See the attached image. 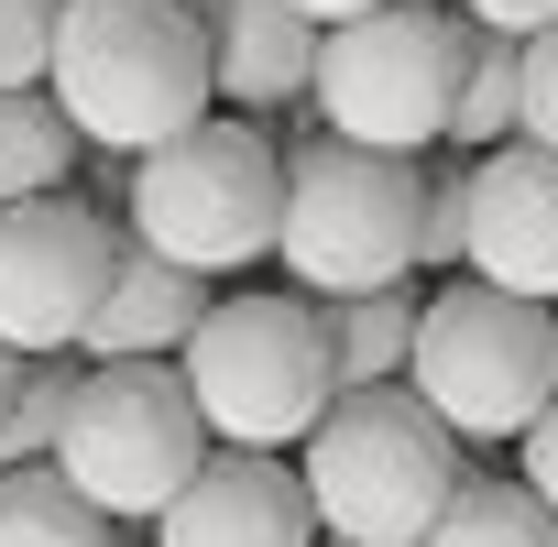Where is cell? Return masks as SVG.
<instances>
[{"instance_id":"6da1fadb","label":"cell","mask_w":558,"mask_h":547,"mask_svg":"<svg viewBox=\"0 0 558 547\" xmlns=\"http://www.w3.org/2000/svg\"><path fill=\"white\" fill-rule=\"evenodd\" d=\"M307 460V503H318V536L329 547H395V536H427V514L449 503V482L471 471L449 416L384 373V384H340L318 405V427L296 438Z\"/></svg>"},{"instance_id":"7a4b0ae2","label":"cell","mask_w":558,"mask_h":547,"mask_svg":"<svg viewBox=\"0 0 558 547\" xmlns=\"http://www.w3.org/2000/svg\"><path fill=\"white\" fill-rule=\"evenodd\" d=\"M45 88L121 165L143 143L186 132L219 99L208 88V34H197L186 0H66V12H56V56H45Z\"/></svg>"},{"instance_id":"3957f363","label":"cell","mask_w":558,"mask_h":547,"mask_svg":"<svg viewBox=\"0 0 558 547\" xmlns=\"http://www.w3.org/2000/svg\"><path fill=\"white\" fill-rule=\"evenodd\" d=\"M405 384L449 416L460 449H504V438H525V416L558 394V318H547V296L482 285V274H460V285L416 296Z\"/></svg>"},{"instance_id":"277c9868","label":"cell","mask_w":558,"mask_h":547,"mask_svg":"<svg viewBox=\"0 0 558 547\" xmlns=\"http://www.w3.org/2000/svg\"><path fill=\"white\" fill-rule=\"evenodd\" d=\"M175 373H186L208 438H230V449H296L318 427V405L340 394L329 318H318L307 285L296 296H230V307L208 296V318L186 329Z\"/></svg>"},{"instance_id":"5b68a950","label":"cell","mask_w":558,"mask_h":547,"mask_svg":"<svg viewBox=\"0 0 558 547\" xmlns=\"http://www.w3.org/2000/svg\"><path fill=\"white\" fill-rule=\"evenodd\" d=\"M460 56H471L460 12H438V0H373L351 23H318L307 110H318V132H351L373 154H427V143H449Z\"/></svg>"},{"instance_id":"8992f818","label":"cell","mask_w":558,"mask_h":547,"mask_svg":"<svg viewBox=\"0 0 558 547\" xmlns=\"http://www.w3.org/2000/svg\"><path fill=\"white\" fill-rule=\"evenodd\" d=\"M274 208H286V154L252 132V110H197L186 132L132 154V241L197 263V274H241L274 252Z\"/></svg>"},{"instance_id":"52a82bcc","label":"cell","mask_w":558,"mask_h":547,"mask_svg":"<svg viewBox=\"0 0 558 547\" xmlns=\"http://www.w3.org/2000/svg\"><path fill=\"white\" fill-rule=\"evenodd\" d=\"M416 175H427V154H373L351 132H307L286 154V208H274L286 274L307 296L416 274Z\"/></svg>"},{"instance_id":"ba28073f","label":"cell","mask_w":558,"mask_h":547,"mask_svg":"<svg viewBox=\"0 0 558 547\" xmlns=\"http://www.w3.org/2000/svg\"><path fill=\"white\" fill-rule=\"evenodd\" d=\"M208 460V416L186 394V373L165 351H121V362H88L77 394H66V427H56V471L121 514V525H154L165 493Z\"/></svg>"},{"instance_id":"9c48e42d","label":"cell","mask_w":558,"mask_h":547,"mask_svg":"<svg viewBox=\"0 0 558 547\" xmlns=\"http://www.w3.org/2000/svg\"><path fill=\"white\" fill-rule=\"evenodd\" d=\"M121 219L77 186L45 197H0V340L12 351H77L99 285H110Z\"/></svg>"},{"instance_id":"30bf717a","label":"cell","mask_w":558,"mask_h":547,"mask_svg":"<svg viewBox=\"0 0 558 547\" xmlns=\"http://www.w3.org/2000/svg\"><path fill=\"white\" fill-rule=\"evenodd\" d=\"M154 547H318L307 471H296L286 449H230V438H208V460L165 493Z\"/></svg>"},{"instance_id":"8fae6325","label":"cell","mask_w":558,"mask_h":547,"mask_svg":"<svg viewBox=\"0 0 558 547\" xmlns=\"http://www.w3.org/2000/svg\"><path fill=\"white\" fill-rule=\"evenodd\" d=\"M460 274L558 307V143L504 132L493 154H471V241H460Z\"/></svg>"},{"instance_id":"7c38bea8","label":"cell","mask_w":558,"mask_h":547,"mask_svg":"<svg viewBox=\"0 0 558 547\" xmlns=\"http://www.w3.org/2000/svg\"><path fill=\"white\" fill-rule=\"evenodd\" d=\"M197 34H208V88L230 110H286L307 99V66H318V23L296 12V0H186Z\"/></svg>"},{"instance_id":"4fadbf2b","label":"cell","mask_w":558,"mask_h":547,"mask_svg":"<svg viewBox=\"0 0 558 547\" xmlns=\"http://www.w3.org/2000/svg\"><path fill=\"white\" fill-rule=\"evenodd\" d=\"M208 296H219V274H197V263H175V252H154V241H132L121 230V252H110V285H99V307H88V329H77V351L88 362H121V351H186V329L208 318Z\"/></svg>"},{"instance_id":"5bb4252c","label":"cell","mask_w":558,"mask_h":547,"mask_svg":"<svg viewBox=\"0 0 558 547\" xmlns=\"http://www.w3.org/2000/svg\"><path fill=\"white\" fill-rule=\"evenodd\" d=\"M0 547H121V514H99L56 460L0 471Z\"/></svg>"},{"instance_id":"9a60e30c","label":"cell","mask_w":558,"mask_h":547,"mask_svg":"<svg viewBox=\"0 0 558 547\" xmlns=\"http://www.w3.org/2000/svg\"><path fill=\"white\" fill-rule=\"evenodd\" d=\"M77 154H88V132L66 121V99H56L45 77L0 88V197H45V186H66Z\"/></svg>"},{"instance_id":"2e32d148","label":"cell","mask_w":558,"mask_h":547,"mask_svg":"<svg viewBox=\"0 0 558 547\" xmlns=\"http://www.w3.org/2000/svg\"><path fill=\"white\" fill-rule=\"evenodd\" d=\"M318 318H329V362H340V384H384V373H405V351H416V285H405V274H395V285L318 296Z\"/></svg>"},{"instance_id":"e0dca14e","label":"cell","mask_w":558,"mask_h":547,"mask_svg":"<svg viewBox=\"0 0 558 547\" xmlns=\"http://www.w3.org/2000/svg\"><path fill=\"white\" fill-rule=\"evenodd\" d=\"M416 547H558V514L536 503V482H482V471H460Z\"/></svg>"},{"instance_id":"ac0fdd59","label":"cell","mask_w":558,"mask_h":547,"mask_svg":"<svg viewBox=\"0 0 558 547\" xmlns=\"http://www.w3.org/2000/svg\"><path fill=\"white\" fill-rule=\"evenodd\" d=\"M77 373H88V351H23L12 362V394H0V471H12V460H56Z\"/></svg>"},{"instance_id":"d6986e66","label":"cell","mask_w":558,"mask_h":547,"mask_svg":"<svg viewBox=\"0 0 558 547\" xmlns=\"http://www.w3.org/2000/svg\"><path fill=\"white\" fill-rule=\"evenodd\" d=\"M514 45L525 34H482L471 23V56H460V88H449V143L460 154H493L514 132Z\"/></svg>"},{"instance_id":"ffe728a7","label":"cell","mask_w":558,"mask_h":547,"mask_svg":"<svg viewBox=\"0 0 558 547\" xmlns=\"http://www.w3.org/2000/svg\"><path fill=\"white\" fill-rule=\"evenodd\" d=\"M460 241H471V154L427 143V175H416V263L460 274Z\"/></svg>"},{"instance_id":"44dd1931","label":"cell","mask_w":558,"mask_h":547,"mask_svg":"<svg viewBox=\"0 0 558 547\" xmlns=\"http://www.w3.org/2000/svg\"><path fill=\"white\" fill-rule=\"evenodd\" d=\"M514 132L525 143H558V23H536L514 45Z\"/></svg>"},{"instance_id":"7402d4cb","label":"cell","mask_w":558,"mask_h":547,"mask_svg":"<svg viewBox=\"0 0 558 547\" xmlns=\"http://www.w3.org/2000/svg\"><path fill=\"white\" fill-rule=\"evenodd\" d=\"M56 12H66V0H0V88L45 77V56H56Z\"/></svg>"},{"instance_id":"603a6c76","label":"cell","mask_w":558,"mask_h":547,"mask_svg":"<svg viewBox=\"0 0 558 547\" xmlns=\"http://www.w3.org/2000/svg\"><path fill=\"white\" fill-rule=\"evenodd\" d=\"M514 449H525V482H536V503L558 514V394L525 416V438H514Z\"/></svg>"},{"instance_id":"cb8c5ba5","label":"cell","mask_w":558,"mask_h":547,"mask_svg":"<svg viewBox=\"0 0 558 547\" xmlns=\"http://www.w3.org/2000/svg\"><path fill=\"white\" fill-rule=\"evenodd\" d=\"M449 12L482 34H536V23H558V0H449Z\"/></svg>"},{"instance_id":"d4e9b609","label":"cell","mask_w":558,"mask_h":547,"mask_svg":"<svg viewBox=\"0 0 558 547\" xmlns=\"http://www.w3.org/2000/svg\"><path fill=\"white\" fill-rule=\"evenodd\" d=\"M307 23H351V12H373V0H296Z\"/></svg>"},{"instance_id":"484cf974","label":"cell","mask_w":558,"mask_h":547,"mask_svg":"<svg viewBox=\"0 0 558 547\" xmlns=\"http://www.w3.org/2000/svg\"><path fill=\"white\" fill-rule=\"evenodd\" d=\"M12 362H23V351H12V340H0V394H12Z\"/></svg>"},{"instance_id":"4316f807","label":"cell","mask_w":558,"mask_h":547,"mask_svg":"<svg viewBox=\"0 0 558 547\" xmlns=\"http://www.w3.org/2000/svg\"><path fill=\"white\" fill-rule=\"evenodd\" d=\"M395 547H416V536H395Z\"/></svg>"},{"instance_id":"83f0119b","label":"cell","mask_w":558,"mask_h":547,"mask_svg":"<svg viewBox=\"0 0 558 547\" xmlns=\"http://www.w3.org/2000/svg\"><path fill=\"white\" fill-rule=\"evenodd\" d=\"M547 318H558V307H547Z\"/></svg>"}]
</instances>
